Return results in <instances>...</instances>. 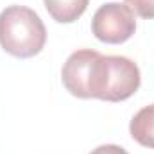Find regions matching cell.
Instances as JSON below:
<instances>
[{"instance_id":"obj_1","label":"cell","mask_w":154,"mask_h":154,"mask_svg":"<svg viewBox=\"0 0 154 154\" xmlns=\"http://www.w3.org/2000/svg\"><path fill=\"white\" fill-rule=\"evenodd\" d=\"M47 43V29L36 11L9 5L0 13V47L20 59L39 54Z\"/></svg>"},{"instance_id":"obj_2","label":"cell","mask_w":154,"mask_h":154,"mask_svg":"<svg viewBox=\"0 0 154 154\" xmlns=\"http://www.w3.org/2000/svg\"><path fill=\"white\" fill-rule=\"evenodd\" d=\"M140 68L124 56H99L93 65L90 93L91 99L120 102L133 97L140 88Z\"/></svg>"},{"instance_id":"obj_3","label":"cell","mask_w":154,"mask_h":154,"mask_svg":"<svg viewBox=\"0 0 154 154\" xmlns=\"http://www.w3.org/2000/svg\"><path fill=\"white\" fill-rule=\"evenodd\" d=\"M136 31L134 13L118 2H109L100 5L91 20V32L102 43L118 45L131 38Z\"/></svg>"},{"instance_id":"obj_4","label":"cell","mask_w":154,"mask_h":154,"mask_svg":"<svg viewBox=\"0 0 154 154\" xmlns=\"http://www.w3.org/2000/svg\"><path fill=\"white\" fill-rule=\"evenodd\" d=\"M99 52L91 48H81L70 54V57L65 61L61 79L65 88L79 99H91L90 93V84H91V74H93V65L99 59Z\"/></svg>"},{"instance_id":"obj_5","label":"cell","mask_w":154,"mask_h":154,"mask_svg":"<svg viewBox=\"0 0 154 154\" xmlns=\"http://www.w3.org/2000/svg\"><path fill=\"white\" fill-rule=\"evenodd\" d=\"M129 133L133 140L140 145L154 149V104L142 108L133 116L129 124Z\"/></svg>"},{"instance_id":"obj_6","label":"cell","mask_w":154,"mask_h":154,"mask_svg":"<svg viewBox=\"0 0 154 154\" xmlns=\"http://www.w3.org/2000/svg\"><path fill=\"white\" fill-rule=\"evenodd\" d=\"M43 4L52 20L57 23H72L84 14L90 0H43Z\"/></svg>"},{"instance_id":"obj_7","label":"cell","mask_w":154,"mask_h":154,"mask_svg":"<svg viewBox=\"0 0 154 154\" xmlns=\"http://www.w3.org/2000/svg\"><path fill=\"white\" fill-rule=\"evenodd\" d=\"M125 5L140 18L154 20V0H124Z\"/></svg>"},{"instance_id":"obj_8","label":"cell","mask_w":154,"mask_h":154,"mask_svg":"<svg viewBox=\"0 0 154 154\" xmlns=\"http://www.w3.org/2000/svg\"><path fill=\"white\" fill-rule=\"evenodd\" d=\"M90 154H127V151L122 149L120 145H115V143H106V145H99Z\"/></svg>"}]
</instances>
